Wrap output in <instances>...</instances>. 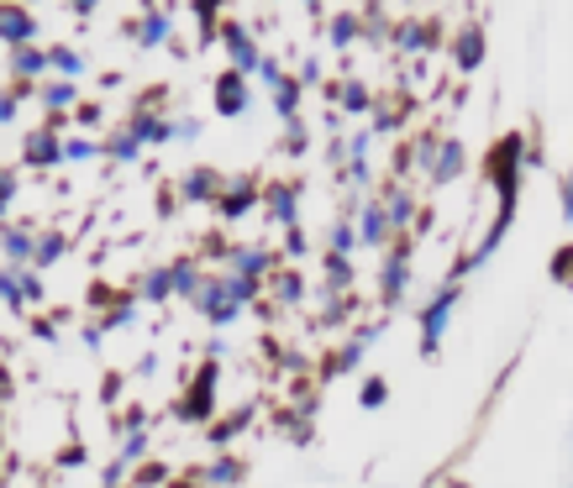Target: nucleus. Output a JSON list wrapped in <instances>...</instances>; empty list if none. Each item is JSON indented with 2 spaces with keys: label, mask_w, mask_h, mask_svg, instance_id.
I'll list each match as a JSON object with an SVG mask.
<instances>
[{
  "label": "nucleus",
  "mask_w": 573,
  "mask_h": 488,
  "mask_svg": "<svg viewBox=\"0 0 573 488\" xmlns=\"http://www.w3.org/2000/svg\"><path fill=\"white\" fill-rule=\"evenodd\" d=\"M295 84H300V90H316V84H327V79H321V58H316V53H305L300 63H295Z\"/></svg>",
  "instance_id": "nucleus-30"
},
{
  "label": "nucleus",
  "mask_w": 573,
  "mask_h": 488,
  "mask_svg": "<svg viewBox=\"0 0 573 488\" xmlns=\"http://www.w3.org/2000/svg\"><path fill=\"white\" fill-rule=\"evenodd\" d=\"M132 37H137V48H158V43H169V37H174L169 11H148V16L132 27Z\"/></svg>",
  "instance_id": "nucleus-21"
},
{
  "label": "nucleus",
  "mask_w": 573,
  "mask_h": 488,
  "mask_svg": "<svg viewBox=\"0 0 573 488\" xmlns=\"http://www.w3.org/2000/svg\"><path fill=\"white\" fill-rule=\"evenodd\" d=\"M211 399H216V368H200V379H195V388H190V399L179 404V410H184V420L211 415Z\"/></svg>",
  "instance_id": "nucleus-19"
},
{
  "label": "nucleus",
  "mask_w": 573,
  "mask_h": 488,
  "mask_svg": "<svg viewBox=\"0 0 573 488\" xmlns=\"http://www.w3.org/2000/svg\"><path fill=\"white\" fill-rule=\"evenodd\" d=\"M358 404H363V410H384V404H390V383L379 379V373H363V383H358Z\"/></svg>",
  "instance_id": "nucleus-27"
},
{
  "label": "nucleus",
  "mask_w": 573,
  "mask_h": 488,
  "mask_svg": "<svg viewBox=\"0 0 573 488\" xmlns=\"http://www.w3.org/2000/svg\"><path fill=\"white\" fill-rule=\"evenodd\" d=\"M463 173H468V148H463V137L442 132L437 158H432V168H426V184H432V189H448V184H458Z\"/></svg>",
  "instance_id": "nucleus-9"
},
{
  "label": "nucleus",
  "mask_w": 573,
  "mask_h": 488,
  "mask_svg": "<svg viewBox=\"0 0 573 488\" xmlns=\"http://www.w3.org/2000/svg\"><path fill=\"white\" fill-rule=\"evenodd\" d=\"M179 195H184L190 205H216V195H222V173H216L211 163H195V168L179 179Z\"/></svg>",
  "instance_id": "nucleus-15"
},
{
  "label": "nucleus",
  "mask_w": 573,
  "mask_h": 488,
  "mask_svg": "<svg viewBox=\"0 0 573 488\" xmlns=\"http://www.w3.org/2000/svg\"><path fill=\"white\" fill-rule=\"evenodd\" d=\"M553 278H563V284H573V247H563V252L553 258Z\"/></svg>",
  "instance_id": "nucleus-32"
},
{
  "label": "nucleus",
  "mask_w": 573,
  "mask_h": 488,
  "mask_svg": "<svg viewBox=\"0 0 573 488\" xmlns=\"http://www.w3.org/2000/svg\"><path fill=\"white\" fill-rule=\"evenodd\" d=\"M211 110H216L222 121L247 116V110H253V79H247V74H237V68L216 74V79H211Z\"/></svg>",
  "instance_id": "nucleus-6"
},
{
  "label": "nucleus",
  "mask_w": 573,
  "mask_h": 488,
  "mask_svg": "<svg viewBox=\"0 0 573 488\" xmlns=\"http://www.w3.org/2000/svg\"><path fill=\"white\" fill-rule=\"evenodd\" d=\"M484 53H489L484 27H479V21H463L458 32H453V68H458V74H479V68H484Z\"/></svg>",
  "instance_id": "nucleus-12"
},
{
  "label": "nucleus",
  "mask_w": 573,
  "mask_h": 488,
  "mask_svg": "<svg viewBox=\"0 0 573 488\" xmlns=\"http://www.w3.org/2000/svg\"><path fill=\"white\" fill-rule=\"evenodd\" d=\"M263 289H274V300H279L285 310H295V305H305V289H311V284H305L295 268H285V263H279V268H274V278H269Z\"/></svg>",
  "instance_id": "nucleus-17"
},
{
  "label": "nucleus",
  "mask_w": 573,
  "mask_h": 488,
  "mask_svg": "<svg viewBox=\"0 0 573 488\" xmlns=\"http://www.w3.org/2000/svg\"><path fill=\"white\" fill-rule=\"evenodd\" d=\"M558 195H563V220L573 226V163H569V173H563V184H558Z\"/></svg>",
  "instance_id": "nucleus-33"
},
{
  "label": "nucleus",
  "mask_w": 573,
  "mask_h": 488,
  "mask_svg": "<svg viewBox=\"0 0 573 488\" xmlns=\"http://www.w3.org/2000/svg\"><path fill=\"white\" fill-rule=\"evenodd\" d=\"M216 43L227 48V58H231V68L237 74H258V63H263V48H258V37L247 32V27H237V21H227V27H216Z\"/></svg>",
  "instance_id": "nucleus-10"
},
{
  "label": "nucleus",
  "mask_w": 573,
  "mask_h": 488,
  "mask_svg": "<svg viewBox=\"0 0 573 488\" xmlns=\"http://www.w3.org/2000/svg\"><path fill=\"white\" fill-rule=\"evenodd\" d=\"M410 278H416V236H395V242L379 252V273H374V284H379V305H384V310L405 305Z\"/></svg>",
  "instance_id": "nucleus-3"
},
{
  "label": "nucleus",
  "mask_w": 573,
  "mask_h": 488,
  "mask_svg": "<svg viewBox=\"0 0 573 488\" xmlns=\"http://www.w3.org/2000/svg\"><path fill=\"white\" fill-rule=\"evenodd\" d=\"M384 336V325H374V321H363V325H347L343 331V341L332 347V357L321 363V379L332 383V379H352L363 363H368V352H374V341Z\"/></svg>",
  "instance_id": "nucleus-4"
},
{
  "label": "nucleus",
  "mask_w": 573,
  "mask_h": 488,
  "mask_svg": "<svg viewBox=\"0 0 573 488\" xmlns=\"http://www.w3.org/2000/svg\"><path fill=\"white\" fill-rule=\"evenodd\" d=\"M285 153H289V158L311 153V126H305V116H295V121H285Z\"/></svg>",
  "instance_id": "nucleus-28"
},
{
  "label": "nucleus",
  "mask_w": 573,
  "mask_h": 488,
  "mask_svg": "<svg viewBox=\"0 0 573 488\" xmlns=\"http://www.w3.org/2000/svg\"><path fill=\"white\" fill-rule=\"evenodd\" d=\"M321 273H327L321 289H337V294H352V284H358L352 258H343V252H321Z\"/></svg>",
  "instance_id": "nucleus-23"
},
{
  "label": "nucleus",
  "mask_w": 573,
  "mask_h": 488,
  "mask_svg": "<svg viewBox=\"0 0 573 488\" xmlns=\"http://www.w3.org/2000/svg\"><path fill=\"white\" fill-rule=\"evenodd\" d=\"M32 231H21V226H0V258L11 263V268H21V263H32Z\"/></svg>",
  "instance_id": "nucleus-20"
},
{
  "label": "nucleus",
  "mask_w": 573,
  "mask_h": 488,
  "mask_svg": "<svg viewBox=\"0 0 573 488\" xmlns=\"http://www.w3.org/2000/svg\"><path fill=\"white\" fill-rule=\"evenodd\" d=\"M253 79H258L263 90H274L279 79H289V68H285V63H279V58H269V53H263V63H258V74H253Z\"/></svg>",
  "instance_id": "nucleus-31"
},
{
  "label": "nucleus",
  "mask_w": 573,
  "mask_h": 488,
  "mask_svg": "<svg viewBox=\"0 0 573 488\" xmlns=\"http://www.w3.org/2000/svg\"><path fill=\"white\" fill-rule=\"evenodd\" d=\"M458 305H463L458 278H442V284L421 300V310H416V321H421V357H437V352H442V336H448V325L458 316Z\"/></svg>",
  "instance_id": "nucleus-2"
},
{
  "label": "nucleus",
  "mask_w": 573,
  "mask_h": 488,
  "mask_svg": "<svg viewBox=\"0 0 573 488\" xmlns=\"http://www.w3.org/2000/svg\"><path fill=\"white\" fill-rule=\"evenodd\" d=\"M352 226H358V247H368V252H384V247L395 242V226H390V211H384L379 195H363V200H358Z\"/></svg>",
  "instance_id": "nucleus-7"
},
{
  "label": "nucleus",
  "mask_w": 573,
  "mask_h": 488,
  "mask_svg": "<svg viewBox=\"0 0 573 488\" xmlns=\"http://www.w3.org/2000/svg\"><path fill=\"white\" fill-rule=\"evenodd\" d=\"M305 252H311V236H305L300 226H285V247H279V258H285V263H300Z\"/></svg>",
  "instance_id": "nucleus-29"
},
{
  "label": "nucleus",
  "mask_w": 573,
  "mask_h": 488,
  "mask_svg": "<svg viewBox=\"0 0 573 488\" xmlns=\"http://www.w3.org/2000/svg\"><path fill=\"white\" fill-rule=\"evenodd\" d=\"M285 258L274 252V247H258V242H231L227 247V258H222V268L227 273H237V278H247V284H269L274 278V268H279Z\"/></svg>",
  "instance_id": "nucleus-5"
},
{
  "label": "nucleus",
  "mask_w": 573,
  "mask_h": 488,
  "mask_svg": "<svg viewBox=\"0 0 573 488\" xmlns=\"http://www.w3.org/2000/svg\"><path fill=\"white\" fill-rule=\"evenodd\" d=\"M258 195H263V184L253 179V173H231L222 179V195H216V216L222 220H242L258 211Z\"/></svg>",
  "instance_id": "nucleus-8"
},
{
  "label": "nucleus",
  "mask_w": 573,
  "mask_h": 488,
  "mask_svg": "<svg viewBox=\"0 0 573 488\" xmlns=\"http://www.w3.org/2000/svg\"><path fill=\"white\" fill-rule=\"evenodd\" d=\"M32 37H37V16L27 5H16V0H0V43L5 48H27Z\"/></svg>",
  "instance_id": "nucleus-14"
},
{
  "label": "nucleus",
  "mask_w": 573,
  "mask_h": 488,
  "mask_svg": "<svg viewBox=\"0 0 573 488\" xmlns=\"http://www.w3.org/2000/svg\"><path fill=\"white\" fill-rule=\"evenodd\" d=\"M37 100H43L48 110H63V106H74V100H79V84H74V79H53V84H43V90H37Z\"/></svg>",
  "instance_id": "nucleus-26"
},
{
  "label": "nucleus",
  "mask_w": 573,
  "mask_h": 488,
  "mask_svg": "<svg viewBox=\"0 0 573 488\" xmlns=\"http://www.w3.org/2000/svg\"><path fill=\"white\" fill-rule=\"evenodd\" d=\"M300 5H311V11H321V0H300Z\"/></svg>",
  "instance_id": "nucleus-35"
},
{
  "label": "nucleus",
  "mask_w": 573,
  "mask_h": 488,
  "mask_svg": "<svg viewBox=\"0 0 573 488\" xmlns=\"http://www.w3.org/2000/svg\"><path fill=\"white\" fill-rule=\"evenodd\" d=\"M269 100H274V110H279V121H295L300 116V100H305V90L295 84V74L289 79H279L274 90H269Z\"/></svg>",
  "instance_id": "nucleus-24"
},
{
  "label": "nucleus",
  "mask_w": 573,
  "mask_h": 488,
  "mask_svg": "<svg viewBox=\"0 0 573 488\" xmlns=\"http://www.w3.org/2000/svg\"><path fill=\"white\" fill-rule=\"evenodd\" d=\"M242 478H247V462H242V457H211V468H206V473H200V484L206 488H237L242 484Z\"/></svg>",
  "instance_id": "nucleus-18"
},
{
  "label": "nucleus",
  "mask_w": 573,
  "mask_h": 488,
  "mask_svg": "<svg viewBox=\"0 0 573 488\" xmlns=\"http://www.w3.org/2000/svg\"><path fill=\"white\" fill-rule=\"evenodd\" d=\"M327 100H332V110L343 121H352V116H368L374 110V90H368L363 74H343L337 84H327Z\"/></svg>",
  "instance_id": "nucleus-11"
},
{
  "label": "nucleus",
  "mask_w": 573,
  "mask_h": 488,
  "mask_svg": "<svg viewBox=\"0 0 573 488\" xmlns=\"http://www.w3.org/2000/svg\"><path fill=\"white\" fill-rule=\"evenodd\" d=\"M258 205H263V216L274 220V226H300V184H289V179L269 184L258 195Z\"/></svg>",
  "instance_id": "nucleus-13"
},
{
  "label": "nucleus",
  "mask_w": 573,
  "mask_h": 488,
  "mask_svg": "<svg viewBox=\"0 0 573 488\" xmlns=\"http://www.w3.org/2000/svg\"><path fill=\"white\" fill-rule=\"evenodd\" d=\"M258 294H263V289L247 284V278H237V273H206L200 289H195V310L216 325V331H227V325H237L253 305H258Z\"/></svg>",
  "instance_id": "nucleus-1"
},
{
  "label": "nucleus",
  "mask_w": 573,
  "mask_h": 488,
  "mask_svg": "<svg viewBox=\"0 0 573 488\" xmlns=\"http://www.w3.org/2000/svg\"><path fill=\"white\" fill-rule=\"evenodd\" d=\"M405 100H390V95H384V100H379V95H374V110H368V126H374V137H384V132H400L405 126Z\"/></svg>",
  "instance_id": "nucleus-22"
},
{
  "label": "nucleus",
  "mask_w": 573,
  "mask_h": 488,
  "mask_svg": "<svg viewBox=\"0 0 573 488\" xmlns=\"http://www.w3.org/2000/svg\"><path fill=\"white\" fill-rule=\"evenodd\" d=\"M442 488H468V484H463V478H448V484H442Z\"/></svg>",
  "instance_id": "nucleus-34"
},
{
  "label": "nucleus",
  "mask_w": 573,
  "mask_h": 488,
  "mask_svg": "<svg viewBox=\"0 0 573 488\" xmlns=\"http://www.w3.org/2000/svg\"><path fill=\"white\" fill-rule=\"evenodd\" d=\"M358 43H363V16H358V11L327 16V48H332V53H352Z\"/></svg>",
  "instance_id": "nucleus-16"
},
{
  "label": "nucleus",
  "mask_w": 573,
  "mask_h": 488,
  "mask_svg": "<svg viewBox=\"0 0 573 488\" xmlns=\"http://www.w3.org/2000/svg\"><path fill=\"white\" fill-rule=\"evenodd\" d=\"M247 426H253V410H231L227 420H216V426H211V441H216V446H231Z\"/></svg>",
  "instance_id": "nucleus-25"
}]
</instances>
